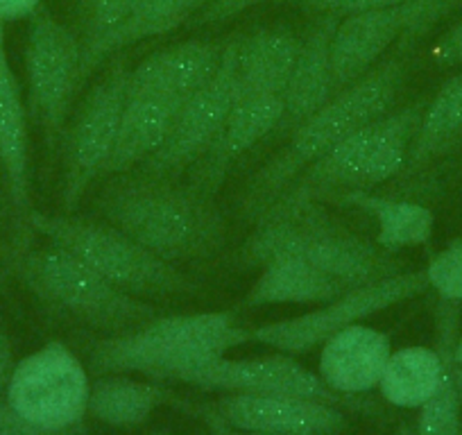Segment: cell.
Masks as SVG:
<instances>
[{"label":"cell","mask_w":462,"mask_h":435,"mask_svg":"<svg viewBox=\"0 0 462 435\" xmlns=\"http://www.w3.org/2000/svg\"><path fill=\"white\" fill-rule=\"evenodd\" d=\"M91 379L69 345L51 340L16 361L5 399L43 429H70L87 417Z\"/></svg>","instance_id":"10"},{"label":"cell","mask_w":462,"mask_h":435,"mask_svg":"<svg viewBox=\"0 0 462 435\" xmlns=\"http://www.w3.org/2000/svg\"><path fill=\"white\" fill-rule=\"evenodd\" d=\"M451 370H453V381H456L457 394H460V402H462V334L457 336L456 345H453Z\"/></svg>","instance_id":"39"},{"label":"cell","mask_w":462,"mask_h":435,"mask_svg":"<svg viewBox=\"0 0 462 435\" xmlns=\"http://www.w3.org/2000/svg\"><path fill=\"white\" fill-rule=\"evenodd\" d=\"M42 7V0H0V21L12 23V21L32 19Z\"/></svg>","instance_id":"37"},{"label":"cell","mask_w":462,"mask_h":435,"mask_svg":"<svg viewBox=\"0 0 462 435\" xmlns=\"http://www.w3.org/2000/svg\"><path fill=\"white\" fill-rule=\"evenodd\" d=\"M213 408L231 426L273 435H342L349 429L342 408L304 397L226 393Z\"/></svg>","instance_id":"15"},{"label":"cell","mask_w":462,"mask_h":435,"mask_svg":"<svg viewBox=\"0 0 462 435\" xmlns=\"http://www.w3.org/2000/svg\"><path fill=\"white\" fill-rule=\"evenodd\" d=\"M406 57V52L394 51L365 78L336 93L322 109L292 130L288 134V143L247 180L238 199V213L243 220L254 223L310 163L318 162L346 136L393 112L408 75Z\"/></svg>","instance_id":"3"},{"label":"cell","mask_w":462,"mask_h":435,"mask_svg":"<svg viewBox=\"0 0 462 435\" xmlns=\"http://www.w3.org/2000/svg\"><path fill=\"white\" fill-rule=\"evenodd\" d=\"M462 402L457 394L453 370L448 367L442 388L420 408L412 435H462Z\"/></svg>","instance_id":"28"},{"label":"cell","mask_w":462,"mask_h":435,"mask_svg":"<svg viewBox=\"0 0 462 435\" xmlns=\"http://www.w3.org/2000/svg\"><path fill=\"white\" fill-rule=\"evenodd\" d=\"M181 399L162 381H136L127 375H100L91 381L87 415L114 429L145 424L157 408L180 406Z\"/></svg>","instance_id":"26"},{"label":"cell","mask_w":462,"mask_h":435,"mask_svg":"<svg viewBox=\"0 0 462 435\" xmlns=\"http://www.w3.org/2000/svg\"><path fill=\"white\" fill-rule=\"evenodd\" d=\"M300 48L301 34L291 25L277 23L241 32L236 48L241 96H282Z\"/></svg>","instance_id":"20"},{"label":"cell","mask_w":462,"mask_h":435,"mask_svg":"<svg viewBox=\"0 0 462 435\" xmlns=\"http://www.w3.org/2000/svg\"><path fill=\"white\" fill-rule=\"evenodd\" d=\"M96 208L168 264L207 261L226 243V220L216 199L171 177L136 171L114 175L97 193Z\"/></svg>","instance_id":"1"},{"label":"cell","mask_w":462,"mask_h":435,"mask_svg":"<svg viewBox=\"0 0 462 435\" xmlns=\"http://www.w3.org/2000/svg\"><path fill=\"white\" fill-rule=\"evenodd\" d=\"M211 435H216V433H211Z\"/></svg>","instance_id":"43"},{"label":"cell","mask_w":462,"mask_h":435,"mask_svg":"<svg viewBox=\"0 0 462 435\" xmlns=\"http://www.w3.org/2000/svg\"><path fill=\"white\" fill-rule=\"evenodd\" d=\"M181 102L163 96L127 97L121 127L102 177L132 172L148 162L171 134Z\"/></svg>","instance_id":"21"},{"label":"cell","mask_w":462,"mask_h":435,"mask_svg":"<svg viewBox=\"0 0 462 435\" xmlns=\"http://www.w3.org/2000/svg\"><path fill=\"white\" fill-rule=\"evenodd\" d=\"M408 16V3L342 16L331 39L333 91H345L346 87L365 78L376 64H381L385 52L402 39Z\"/></svg>","instance_id":"17"},{"label":"cell","mask_w":462,"mask_h":435,"mask_svg":"<svg viewBox=\"0 0 462 435\" xmlns=\"http://www.w3.org/2000/svg\"><path fill=\"white\" fill-rule=\"evenodd\" d=\"M207 3L208 0H139L132 14L109 37H105V42L87 60L79 61V88L100 69L102 61L111 60L116 52L127 51L134 43L163 37L184 23H190Z\"/></svg>","instance_id":"24"},{"label":"cell","mask_w":462,"mask_h":435,"mask_svg":"<svg viewBox=\"0 0 462 435\" xmlns=\"http://www.w3.org/2000/svg\"><path fill=\"white\" fill-rule=\"evenodd\" d=\"M177 384L199 390L252 394H283L304 397L349 411L354 415H379L381 406L372 399L345 397L324 385L318 372H310L297 363L291 354H270L254 358H213L211 363L195 367L177 376Z\"/></svg>","instance_id":"11"},{"label":"cell","mask_w":462,"mask_h":435,"mask_svg":"<svg viewBox=\"0 0 462 435\" xmlns=\"http://www.w3.org/2000/svg\"><path fill=\"white\" fill-rule=\"evenodd\" d=\"M426 102L417 97L346 136L310 163L277 202H328L346 190H374L397 180L406 168Z\"/></svg>","instance_id":"5"},{"label":"cell","mask_w":462,"mask_h":435,"mask_svg":"<svg viewBox=\"0 0 462 435\" xmlns=\"http://www.w3.org/2000/svg\"><path fill=\"white\" fill-rule=\"evenodd\" d=\"M180 406L184 408V411H189L193 417L202 420L204 424L211 429V433H216V435H273V433H263V430L238 429V426H231L229 421L222 420L220 412H217L213 406H195V403H186V402H180Z\"/></svg>","instance_id":"36"},{"label":"cell","mask_w":462,"mask_h":435,"mask_svg":"<svg viewBox=\"0 0 462 435\" xmlns=\"http://www.w3.org/2000/svg\"><path fill=\"white\" fill-rule=\"evenodd\" d=\"M28 223L34 232L73 252L106 282L139 300H172L199 292L195 279L181 273L175 264H168L162 256L145 250L114 225L37 211H30Z\"/></svg>","instance_id":"7"},{"label":"cell","mask_w":462,"mask_h":435,"mask_svg":"<svg viewBox=\"0 0 462 435\" xmlns=\"http://www.w3.org/2000/svg\"><path fill=\"white\" fill-rule=\"evenodd\" d=\"M0 435H87V429H84V424L61 430L43 429V426L34 424L32 420L21 415L3 394L0 397Z\"/></svg>","instance_id":"32"},{"label":"cell","mask_w":462,"mask_h":435,"mask_svg":"<svg viewBox=\"0 0 462 435\" xmlns=\"http://www.w3.org/2000/svg\"><path fill=\"white\" fill-rule=\"evenodd\" d=\"M430 60L439 69H453L462 64V21L447 30L430 48Z\"/></svg>","instance_id":"35"},{"label":"cell","mask_w":462,"mask_h":435,"mask_svg":"<svg viewBox=\"0 0 462 435\" xmlns=\"http://www.w3.org/2000/svg\"><path fill=\"white\" fill-rule=\"evenodd\" d=\"M148 435H168V433H148Z\"/></svg>","instance_id":"42"},{"label":"cell","mask_w":462,"mask_h":435,"mask_svg":"<svg viewBox=\"0 0 462 435\" xmlns=\"http://www.w3.org/2000/svg\"><path fill=\"white\" fill-rule=\"evenodd\" d=\"M256 282L247 291L243 306H279V304H327L342 292L352 291L331 274L313 268L300 259L282 256L261 265Z\"/></svg>","instance_id":"25"},{"label":"cell","mask_w":462,"mask_h":435,"mask_svg":"<svg viewBox=\"0 0 462 435\" xmlns=\"http://www.w3.org/2000/svg\"><path fill=\"white\" fill-rule=\"evenodd\" d=\"M283 114L282 96H241L226 116L207 153L186 172V184L216 199L226 175L238 159L245 157L259 141L274 134Z\"/></svg>","instance_id":"14"},{"label":"cell","mask_w":462,"mask_h":435,"mask_svg":"<svg viewBox=\"0 0 462 435\" xmlns=\"http://www.w3.org/2000/svg\"><path fill=\"white\" fill-rule=\"evenodd\" d=\"M333 202L367 213L376 225L374 243L393 255L421 247L433 238L435 213L421 202L388 198L374 190H346L333 198Z\"/></svg>","instance_id":"23"},{"label":"cell","mask_w":462,"mask_h":435,"mask_svg":"<svg viewBox=\"0 0 462 435\" xmlns=\"http://www.w3.org/2000/svg\"><path fill=\"white\" fill-rule=\"evenodd\" d=\"M3 21H0V69L3 66H10V61H7V52H5V30H3Z\"/></svg>","instance_id":"40"},{"label":"cell","mask_w":462,"mask_h":435,"mask_svg":"<svg viewBox=\"0 0 462 435\" xmlns=\"http://www.w3.org/2000/svg\"><path fill=\"white\" fill-rule=\"evenodd\" d=\"M139 0H79L82 10V60H87L105 37H109L127 16L132 14ZM79 60V61H82Z\"/></svg>","instance_id":"29"},{"label":"cell","mask_w":462,"mask_h":435,"mask_svg":"<svg viewBox=\"0 0 462 435\" xmlns=\"http://www.w3.org/2000/svg\"><path fill=\"white\" fill-rule=\"evenodd\" d=\"M250 340V329L238 324L234 310L157 315L125 334L96 340L88 349L87 370L96 376L143 375L175 381Z\"/></svg>","instance_id":"4"},{"label":"cell","mask_w":462,"mask_h":435,"mask_svg":"<svg viewBox=\"0 0 462 435\" xmlns=\"http://www.w3.org/2000/svg\"><path fill=\"white\" fill-rule=\"evenodd\" d=\"M394 435H412V429L408 424H402L397 430H394Z\"/></svg>","instance_id":"41"},{"label":"cell","mask_w":462,"mask_h":435,"mask_svg":"<svg viewBox=\"0 0 462 435\" xmlns=\"http://www.w3.org/2000/svg\"><path fill=\"white\" fill-rule=\"evenodd\" d=\"M14 367H16L14 345H12V338H10V334L5 331V327L0 324V397L5 394L7 385H10Z\"/></svg>","instance_id":"38"},{"label":"cell","mask_w":462,"mask_h":435,"mask_svg":"<svg viewBox=\"0 0 462 435\" xmlns=\"http://www.w3.org/2000/svg\"><path fill=\"white\" fill-rule=\"evenodd\" d=\"M429 291L438 292L439 301L462 304V236L448 241L424 268Z\"/></svg>","instance_id":"30"},{"label":"cell","mask_w":462,"mask_h":435,"mask_svg":"<svg viewBox=\"0 0 462 435\" xmlns=\"http://www.w3.org/2000/svg\"><path fill=\"white\" fill-rule=\"evenodd\" d=\"M457 7H462V0H408L411 16H408V25L394 51L408 55L435 25L442 23Z\"/></svg>","instance_id":"31"},{"label":"cell","mask_w":462,"mask_h":435,"mask_svg":"<svg viewBox=\"0 0 462 435\" xmlns=\"http://www.w3.org/2000/svg\"><path fill=\"white\" fill-rule=\"evenodd\" d=\"M252 225L254 229L229 261L236 268H261L291 256L331 274L346 288L367 286L406 270L397 255L340 223L324 202H274Z\"/></svg>","instance_id":"2"},{"label":"cell","mask_w":462,"mask_h":435,"mask_svg":"<svg viewBox=\"0 0 462 435\" xmlns=\"http://www.w3.org/2000/svg\"><path fill=\"white\" fill-rule=\"evenodd\" d=\"M82 42L48 12H37L30 21L25 43L30 112L46 132V141L64 134L69 109L79 91Z\"/></svg>","instance_id":"13"},{"label":"cell","mask_w":462,"mask_h":435,"mask_svg":"<svg viewBox=\"0 0 462 435\" xmlns=\"http://www.w3.org/2000/svg\"><path fill=\"white\" fill-rule=\"evenodd\" d=\"M225 39H186L145 57L136 69H130L127 97L163 96L172 100H189L216 78L225 57Z\"/></svg>","instance_id":"16"},{"label":"cell","mask_w":462,"mask_h":435,"mask_svg":"<svg viewBox=\"0 0 462 435\" xmlns=\"http://www.w3.org/2000/svg\"><path fill=\"white\" fill-rule=\"evenodd\" d=\"M429 291V279L424 268L402 270V273L385 277L367 286L352 288L336 300L319 304L309 313L292 315V318L263 322L250 329L252 343L268 345L282 354L300 356L322 347L333 334L363 322L385 309L402 304V301L420 297Z\"/></svg>","instance_id":"8"},{"label":"cell","mask_w":462,"mask_h":435,"mask_svg":"<svg viewBox=\"0 0 462 435\" xmlns=\"http://www.w3.org/2000/svg\"><path fill=\"white\" fill-rule=\"evenodd\" d=\"M12 270L52 310L106 336L125 334L159 315L154 304L116 288L79 256L55 243L19 252Z\"/></svg>","instance_id":"6"},{"label":"cell","mask_w":462,"mask_h":435,"mask_svg":"<svg viewBox=\"0 0 462 435\" xmlns=\"http://www.w3.org/2000/svg\"><path fill=\"white\" fill-rule=\"evenodd\" d=\"M337 21L340 16L319 14L301 34L295 69L282 93V121L273 136H288L336 96L331 75V39Z\"/></svg>","instance_id":"19"},{"label":"cell","mask_w":462,"mask_h":435,"mask_svg":"<svg viewBox=\"0 0 462 435\" xmlns=\"http://www.w3.org/2000/svg\"><path fill=\"white\" fill-rule=\"evenodd\" d=\"M274 3H300V0H208L190 25H217L243 12L259 5H274Z\"/></svg>","instance_id":"34"},{"label":"cell","mask_w":462,"mask_h":435,"mask_svg":"<svg viewBox=\"0 0 462 435\" xmlns=\"http://www.w3.org/2000/svg\"><path fill=\"white\" fill-rule=\"evenodd\" d=\"M127 78V61L121 55L111 57L106 75H102L87 93L66 134L61 177V207L66 213L78 207L93 180L102 177L125 112Z\"/></svg>","instance_id":"9"},{"label":"cell","mask_w":462,"mask_h":435,"mask_svg":"<svg viewBox=\"0 0 462 435\" xmlns=\"http://www.w3.org/2000/svg\"><path fill=\"white\" fill-rule=\"evenodd\" d=\"M390 354V334L363 322L352 324L319 347L318 376L333 393L361 397L379 388Z\"/></svg>","instance_id":"18"},{"label":"cell","mask_w":462,"mask_h":435,"mask_svg":"<svg viewBox=\"0 0 462 435\" xmlns=\"http://www.w3.org/2000/svg\"><path fill=\"white\" fill-rule=\"evenodd\" d=\"M238 37L241 32L229 34L225 57H222L216 78L189 100L181 102L168 139L148 162L136 168V172L180 180L207 153L241 97L236 70Z\"/></svg>","instance_id":"12"},{"label":"cell","mask_w":462,"mask_h":435,"mask_svg":"<svg viewBox=\"0 0 462 435\" xmlns=\"http://www.w3.org/2000/svg\"><path fill=\"white\" fill-rule=\"evenodd\" d=\"M0 168L10 198L19 211L30 207V139L28 114L12 66L0 69Z\"/></svg>","instance_id":"27"},{"label":"cell","mask_w":462,"mask_h":435,"mask_svg":"<svg viewBox=\"0 0 462 435\" xmlns=\"http://www.w3.org/2000/svg\"><path fill=\"white\" fill-rule=\"evenodd\" d=\"M408 0H300L301 10L310 14H331V16H349L358 12L385 10V7H399Z\"/></svg>","instance_id":"33"},{"label":"cell","mask_w":462,"mask_h":435,"mask_svg":"<svg viewBox=\"0 0 462 435\" xmlns=\"http://www.w3.org/2000/svg\"><path fill=\"white\" fill-rule=\"evenodd\" d=\"M457 153H462V70L444 79L438 93L426 102L406 168L399 177L412 180L435 162Z\"/></svg>","instance_id":"22"}]
</instances>
